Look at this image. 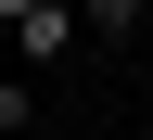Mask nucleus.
Instances as JSON below:
<instances>
[{
	"label": "nucleus",
	"instance_id": "1",
	"mask_svg": "<svg viewBox=\"0 0 153 140\" xmlns=\"http://www.w3.org/2000/svg\"><path fill=\"white\" fill-rule=\"evenodd\" d=\"M0 38H13L26 64H64V38H76V0H0Z\"/></svg>",
	"mask_w": 153,
	"mask_h": 140
},
{
	"label": "nucleus",
	"instance_id": "2",
	"mask_svg": "<svg viewBox=\"0 0 153 140\" xmlns=\"http://www.w3.org/2000/svg\"><path fill=\"white\" fill-rule=\"evenodd\" d=\"M76 26H102V38H128V26H153V0H76Z\"/></svg>",
	"mask_w": 153,
	"mask_h": 140
},
{
	"label": "nucleus",
	"instance_id": "3",
	"mask_svg": "<svg viewBox=\"0 0 153 140\" xmlns=\"http://www.w3.org/2000/svg\"><path fill=\"white\" fill-rule=\"evenodd\" d=\"M13 127H26V76H0V140H13Z\"/></svg>",
	"mask_w": 153,
	"mask_h": 140
},
{
	"label": "nucleus",
	"instance_id": "4",
	"mask_svg": "<svg viewBox=\"0 0 153 140\" xmlns=\"http://www.w3.org/2000/svg\"><path fill=\"white\" fill-rule=\"evenodd\" d=\"M140 51H153V26H140Z\"/></svg>",
	"mask_w": 153,
	"mask_h": 140
}]
</instances>
